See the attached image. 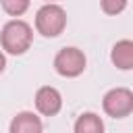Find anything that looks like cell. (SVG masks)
<instances>
[{
  "mask_svg": "<svg viewBox=\"0 0 133 133\" xmlns=\"http://www.w3.org/2000/svg\"><path fill=\"white\" fill-rule=\"evenodd\" d=\"M0 44H2V50L12 56L25 54L33 44L31 25L25 23L23 19H10L8 23H4V27L0 31Z\"/></svg>",
  "mask_w": 133,
  "mask_h": 133,
  "instance_id": "1",
  "label": "cell"
},
{
  "mask_svg": "<svg viewBox=\"0 0 133 133\" xmlns=\"http://www.w3.org/2000/svg\"><path fill=\"white\" fill-rule=\"evenodd\" d=\"M66 27V10L60 4H44L35 12V29L44 37H58Z\"/></svg>",
  "mask_w": 133,
  "mask_h": 133,
  "instance_id": "2",
  "label": "cell"
},
{
  "mask_svg": "<svg viewBox=\"0 0 133 133\" xmlns=\"http://www.w3.org/2000/svg\"><path fill=\"white\" fill-rule=\"evenodd\" d=\"M85 64H87V58H85L83 50H79V48H75V46L62 48V50H58L56 56H54V71H56L60 77H66V79L79 77V75L85 71Z\"/></svg>",
  "mask_w": 133,
  "mask_h": 133,
  "instance_id": "3",
  "label": "cell"
},
{
  "mask_svg": "<svg viewBox=\"0 0 133 133\" xmlns=\"http://www.w3.org/2000/svg\"><path fill=\"white\" fill-rule=\"evenodd\" d=\"M102 108L112 118H125L133 112V91L127 87H112L102 98Z\"/></svg>",
  "mask_w": 133,
  "mask_h": 133,
  "instance_id": "4",
  "label": "cell"
},
{
  "mask_svg": "<svg viewBox=\"0 0 133 133\" xmlns=\"http://www.w3.org/2000/svg\"><path fill=\"white\" fill-rule=\"evenodd\" d=\"M35 108L44 116H56L62 108V96L52 85H42L35 91Z\"/></svg>",
  "mask_w": 133,
  "mask_h": 133,
  "instance_id": "5",
  "label": "cell"
},
{
  "mask_svg": "<svg viewBox=\"0 0 133 133\" xmlns=\"http://www.w3.org/2000/svg\"><path fill=\"white\" fill-rule=\"evenodd\" d=\"M8 133H44V125L35 112L23 110L17 116H12L8 125Z\"/></svg>",
  "mask_w": 133,
  "mask_h": 133,
  "instance_id": "6",
  "label": "cell"
},
{
  "mask_svg": "<svg viewBox=\"0 0 133 133\" xmlns=\"http://www.w3.org/2000/svg\"><path fill=\"white\" fill-rule=\"evenodd\" d=\"M110 60L116 69H133V39H118L110 50Z\"/></svg>",
  "mask_w": 133,
  "mask_h": 133,
  "instance_id": "7",
  "label": "cell"
},
{
  "mask_svg": "<svg viewBox=\"0 0 133 133\" xmlns=\"http://www.w3.org/2000/svg\"><path fill=\"white\" fill-rule=\"evenodd\" d=\"M73 133H104V121L96 112H83L77 116Z\"/></svg>",
  "mask_w": 133,
  "mask_h": 133,
  "instance_id": "8",
  "label": "cell"
},
{
  "mask_svg": "<svg viewBox=\"0 0 133 133\" xmlns=\"http://www.w3.org/2000/svg\"><path fill=\"white\" fill-rule=\"evenodd\" d=\"M0 4H2V10H4L6 15H10V17H21V15L27 12L31 0H0Z\"/></svg>",
  "mask_w": 133,
  "mask_h": 133,
  "instance_id": "9",
  "label": "cell"
},
{
  "mask_svg": "<svg viewBox=\"0 0 133 133\" xmlns=\"http://www.w3.org/2000/svg\"><path fill=\"white\" fill-rule=\"evenodd\" d=\"M127 2L129 0H100V6L106 15H121L125 8H127Z\"/></svg>",
  "mask_w": 133,
  "mask_h": 133,
  "instance_id": "10",
  "label": "cell"
},
{
  "mask_svg": "<svg viewBox=\"0 0 133 133\" xmlns=\"http://www.w3.org/2000/svg\"><path fill=\"white\" fill-rule=\"evenodd\" d=\"M6 69V56H4V52L0 50V73Z\"/></svg>",
  "mask_w": 133,
  "mask_h": 133,
  "instance_id": "11",
  "label": "cell"
},
{
  "mask_svg": "<svg viewBox=\"0 0 133 133\" xmlns=\"http://www.w3.org/2000/svg\"><path fill=\"white\" fill-rule=\"evenodd\" d=\"M44 2H46V4H54L56 0H44Z\"/></svg>",
  "mask_w": 133,
  "mask_h": 133,
  "instance_id": "12",
  "label": "cell"
}]
</instances>
